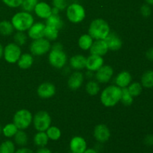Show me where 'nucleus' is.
<instances>
[{
  "label": "nucleus",
  "mask_w": 153,
  "mask_h": 153,
  "mask_svg": "<svg viewBox=\"0 0 153 153\" xmlns=\"http://www.w3.org/2000/svg\"><path fill=\"white\" fill-rule=\"evenodd\" d=\"M122 88L116 85L106 87L100 94V100L102 104L106 108H111L120 102Z\"/></svg>",
  "instance_id": "obj_1"
},
{
  "label": "nucleus",
  "mask_w": 153,
  "mask_h": 153,
  "mask_svg": "<svg viewBox=\"0 0 153 153\" xmlns=\"http://www.w3.org/2000/svg\"><path fill=\"white\" fill-rule=\"evenodd\" d=\"M111 32L110 26L105 19H96L90 24L88 34L94 40H104Z\"/></svg>",
  "instance_id": "obj_2"
},
{
  "label": "nucleus",
  "mask_w": 153,
  "mask_h": 153,
  "mask_svg": "<svg viewBox=\"0 0 153 153\" xmlns=\"http://www.w3.org/2000/svg\"><path fill=\"white\" fill-rule=\"evenodd\" d=\"M13 28L17 31H28L34 22V16L31 13L26 11H19L15 13L11 19Z\"/></svg>",
  "instance_id": "obj_3"
},
{
  "label": "nucleus",
  "mask_w": 153,
  "mask_h": 153,
  "mask_svg": "<svg viewBox=\"0 0 153 153\" xmlns=\"http://www.w3.org/2000/svg\"><path fill=\"white\" fill-rule=\"evenodd\" d=\"M49 52V62L51 66L57 69H62L66 65L67 56L61 43H55Z\"/></svg>",
  "instance_id": "obj_4"
},
{
  "label": "nucleus",
  "mask_w": 153,
  "mask_h": 153,
  "mask_svg": "<svg viewBox=\"0 0 153 153\" xmlns=\"http://www.w3.org/2000/svg\"><path fill=\"white\" fill-rule=\"evenodd\" d=\"M66 15L72 23H80L85 19L86 16L85 7L79 3H72L67 7Z\"/></svg>",
  "instance_id": "obj_5"
},
{
  "label": "nucleus",
  "mask_w": 153,
  "mask_h": 153,
  "mask_svg": "<svg viewBox=\"0 0 153 153\" xmlns=\"http://www.w3.org/2000/svg\"><path fill=\"white\" fill-rule=\"evenodd\" d=\"M33 116L27 109H20L15 113L13 123L19 130H25L32 123Z\"/></svg>",
  "instance_id": "obj_6"
},
{
  "label": "nucleus",
  "mask_w": 153,
  "mask_h": 153,
  "mask_svg": "<svg viewBox=\"0 0 153 153\" xmlns=\"http://www.w3.org/2000/svg\"><path fill=\"white\" fill-rule=\"evenodd\" d=\"M52 48L50 41L45 37L33 40L30 44V52L32 55L41 56L48 53Z\"/></svg>",
  "instance_id": "obj_7"
},
{
  "label": "nucleus",
  "mask_w": 153,
  "mask_h": 153,
  "mask_svg": "<svg viewBox=\"0 0 153 153\" xmlns=\"http://www.w3.org/2000/svg\"><path fill=\"white\" fill-rule=\"evenodd\" d=\"M33 125L37 131H46L52 123V119L49 113L45 111L37 112L33 117Z\"/></svg>",
  "instance_id": "obj_8"
},
{
  "label": "nucleus",
  "mask_w": 153,
  "mask_h": 153,
  "mask_svg": "<svg viewBox=\"0 0 153 153\" xmlns=\"http://www.w3.org/2000/svg\"><path fill=\"white\" fill-rule=\"evenodd\" d=\"M22 55L20 46L15 43H10L6 45L4 48L3 57L7 63L15 64L18 61Z\"/></svg>",
  "instance_id": "obj_9"
},
{
  "label": "nucleus",
  "mask_w": 153,
  "mask_h": 153,
  "mask_svg": "<svg viewBox=\"0 0 153 153\" xmlns=\"http://www.w3.org/2000/svg\"><path fill=\"white\" fill-rule=\"evenodd\" d=\"M113 75L114 70L111 66L103 65L96 72L95 78L99 83L105 84L111 79Z\"/></svg>",
  "instance_id": "obj_10"
},
{
  "label": "nucleus",
  "mask_w": 153,
  "mask_h": 153,
  "mask_svg": "<svg viewBox=\"0 0 153 153\" xmlns=\"http://www.w3.org/2000/svg\"><path fill=\"white\" fill-rule=\"evenodd\" d=\"M94 137L99 143H105L111 137L110 129L105 124H99L94 128Z\"/></svg>",
  "instance_id": "obj_11"
},
{
  "label": "nucleus",
  "mask_w": 153,
  "mask_h": 153,
  "mask_svg": "<svg viewBox=\"0 0 153 153\" xmlns=\"http://www.w3.org/2000/svg\"><path fill=\"white\" fill-rule=\"evenodd\" d=\"M56 92L55 85L50 82H43L37 88V95L43 99H49L53 97Z\"/></svg>",
  "instance_id": "obj_12"
},
{
  "label": "nucleus",
  "mask_w": 153,
  "mask_h": 153,
  "mask_svg": "<svg viewBox=\"0 0 153 153\" xmlns=\"http://www.w3.org/2000/svg\"><path fill=\"white\" fill-rule=\"evenodd\" d=\"M88 148L87 142L81 136H75L70 142V149L71 152L83 153Z\"/></svg>",
  "instance_id": "obj_13"
},
{
  "label": "nucleus",
  "mask_w": 153,
  "mask_h": 153,
  "mask_svg": "<svg viewBox=\"0 0 153 153\" xmlns=\"http://www.w3.org/2000/svg\"><path fill=\"white\" fill-rule=\"evenodd\" d=\"M46 24L41 22H34L28 30V36L32 40H37V39L44 37V31Z\"/></svg>",
  "instance_id": "obj_14"
},
{
  "label": "nucleus",
  "mask_w": 153,
  "mask_h": 153,
  "mask_svg": "<svg viewBox=\"0 0 153 153\" xmlns=\"http://www.w3.org/2000/svg\"><path fill=\"white\" fill-rule=\"evenodd\" d=\"M104 64V59L102 56L96 55H91L87 58L86 67L87 70L91 72H97Z\"/></svg>",
  "instance_id": "obj_15"
},
{
  "label": "nucleus",
  "mask_w": 153,
  "mask_h": 153,
  "mask_svg": "<svg viewBox=\"0 0 153 153\" xmlns=\"http://www.w3.org/2000/svg\"><path fill=\"white\" fill-rule=\"evenodd\" d=\"M104 40L107 43L108 48L109 50L117 51L120 49H121L123 46L122 40L115 32L111 31L108 35Z\"/></svg>",
  "instance_id": "obj_16"
},
{
  "label": "nucleus",
  "mask_w": 153,
  "mask_h": 153,
  "mask_svg": "<svg viewBox=\"0 0 153 153\" xmlns=\"http://www.w3.org/2000/svg\"><path fill=\"white\" fill-rule=\"evenodd\" d=\"M89 50L91 55L103 56L107 54L109 49L105 40H95Z\"/></svg>",
  "instance_id": "obj_17"
},
{
  "label": "nucleus",
  "mask_w": 153,
  "mask_h": 153,
  "mask_svg": "<svg viewBox=\"0 0 153 153\" xmlns=\"http://www.w3.org/2000/svg\"><path fill=\"white\" fill-rule=\"evenodd\" d=\"M34 11L39 18L46 19L52 15V7L45 1H38Z\"/></svg>",
  "instance_id": "obj_18"
},
{
  "label": "nucleus",
  "mask_w": 153,
  "mask_h": 153,
  "mask_svg": "<svg viewBox=\"0 0 153 153\" xmlns=\"http://www.w3.org/2000/svg\"><path fill=\"white\" fill-rule=\"evenodd\" d=\"M84 82V75L79 71H76L70 76L67 85L70 89L76 91L82 87Z\"/></svg>",
  "instance_id": "obj_19"
},
{
  "label": "nucleus",
  "mask_w": 153,
  "mask_h": 153,
  "mask_svg": "<svg viewBox=\"0 0 153 153\" xmlns=\"http://www.w3.org/2000/svg\"><path fill=\"white\" fill-rule=\"evenodd\" d=\"M115 85L120 88H127L131 82V76L128 71H122L115 78Z\"/></svg>",
  "instance_id": "obj_20"
},
{
  "label": "nucleus",
  "mask_w": 153,
  "mask_h": 153,
  "mask_svg": "<svg viewBox=\"0 0 153 153\" xmlns=\"http://www.w3.org/2000/svg\"><path fill=\"white\" fill-rule=\"evenodd\" d=\"M87 58L82 55H76L70 60V67L76 70H81L86 67Z\"/></svg>",
  "instance_id": "obj_21"
},
{
  "label": "nucleus",
  "mask_w": 153,
  "mask_h": 153,
  "mask_svg": "<svg viewBox=\"0 0 153 153\" xmlns=\"http://www.w3.org/2000/svg\"><path fill=\"white\" fill-rule=\"evenodd\" d=\"M34 63V58L32 55L29 53H23L17 61L18 67L22 70H27L32 66Z\"/></svg>",
  "instance_id": "obj_22"
},
{
  "label": "nucleus",
  "mask_w": 153,
  "mask_h": 153,
  "mask_svg": "<svg viewBox=\"0 0 153 153\" xmlns=\"http://www.w3.org/2000/svg\"><path fill=\"white\" fill-rule=\"evenodd\" d=\"M49 137L46 134V131H37L34 136V143L38 147H44L46 146L49 142Z\"/></svg>",
  "instance_id": "obj_23"
},
{
  "label": "nucleus",
  "mask_w": 153,
  "mask_h": 153,
  "mask_svg": "<svg viewBox=\"0 0 153 153\" xmlns=\"http://www.w3.org/2000/svg\"><path fill=\"white\" fill-rule=\"evenodd\" d=\"M46 25L55 27L57 29L60 30L63 28L64 24L59 14H52L46 19Z\"/></svg>",
  "instance_id": "obj_24"
},
{
  "label": "nucleus",
  "mask_w": 153,
  "mask_h": 153,
  "mask_svg": "<svg viewBox=\"0 0 153 153\" xmlns=\"http://www.w3.org/2000/svg\"><path fill=\"white\" fill-rule=\"evenodd\" d=\"M94 43V39L88 34H82L79 39V46L82 50H88Z\"/></svg>",
  "instance_id": "obj_25"
},
{
  "label": "nucleus",
  "mask_w": 153,
  "mask_h": 153,
  "mask_svg": "<svg viewBox=\"0 0 153 153\" xmlns=\"http://www.w3.org/2000/svg\"><path fill=\"white\" fill-rule=\"evenodd\" d=\"M14 142L16 145L19 146H25L28 142V134L24 131V130H18L14 136Z\"/></svg>",
  "instance_id": "obj_26"
},
{
  "label": "nucleus",
  "mask_w": 153,
  "mask_h": 153,
  "mask_svg": "<svg viewBox=\"0 0 153 153\" xmlns=\"http://www.w3.org/2000/svg\"><path fill=\"white\" fill-rule=\"evenodd\" d=\"M13 25L8 20H2L0 22V35L10 36L13 32Z\"/></svg>",
  "instance_id": "obj_27"
},
{
  "label": "nucleus",
  "mask_w": 153,
  "mask_h": 153,
  "mask_svg": "<svg viewBox=\"0 0 153 153\" xmlns=\"http://www.w3.org/2000/svg\"><path fill=\"white\" fill-rule=\"evenodd\" d=\"M142 86L146 88H153V70H147L141 77Z\"/></svg>",
  "instance_id": "obj_28"
},
{
  "label": "nucleus",
  "mask_w": 153,
  "mask_h": 153,
  "mask_svg": "<svg viewBox=\"0 0 153 153\" xmlns=\"http://www.w3.org/2000/svg\"><path fill=\"white\" fill-rule=\"evenodd\" d=\"M59 30L57 29L55 27L46 25L44 31V37L49 40V41L55 40L58 37Z\"/></svg>",
  "instance_id": "obj_29"
},
{
  "label": "nucleus",
  "mask_w": 153,
  "mask_h": 153,
  "mask_svg": "<svg viewBox=\"0 0 153 153\" xmlns=\"http://www.w3.org/2000/svg\"><path fill=\"white\" fill-rule=\"evenodd\" d=\"M85 90H86V92L90 96L97 95L100 91V85H99V82L94 80L90 81L87 83Z\"/></svg>",
  "instance_id": "obj_30"
},
{
  "label": "nucleus",
  "mask_w": 153,
  "mask_h": 153,
  "mask_svg": "<svg viewBox=\"0 0 153 153\" xmlns=\"http://www.w3.org/2000/svg\"><path fill=\"white\" fill-rule=\"evenodd\" d=\"M18 130L19 129L13 123H7L2 128V132L1 133H2L4 137H7V138H10V137H13L16 134Z\"/></svg>",
  "instance_id": "obj_31"
},
{
  "label": "nucleus",
  "mask_w": 153,
  "mask_h": 153,
  "mask_svg": "<svg viewBox=\"0 0 153 153\" xmlns=\"http://www.w3.org/2000/svg\"><path fill=\"white\" fill-rule=\"evenodd\" d=\"M46 133L49 140H54V141L60 139L61 136V130L57 126H50L46 131Z\"/></svg>",
  "instance_id": "obj_32"
},
{
  "label": "nucleus",
  "mask_w": 153,
  "mask_h": 153,
  "mask_svg": "<svg viewBox=\"0 0 153 153\" xmlns=\"http://www.w3.org/2000/svg\"><path fill=\"white\" fill-rule=\"evenodd\" d=\"M15 151V143L11 140H5L0 144V153H14Z\"/></svg>",
  "instance_id": "obj_33"
},
{
  "label": "nucleus",
  "mask_w": 153,
  "mask_h": 153,
  "mask_svg": "<svg viewBox=\"0 0 153 153\" xmlns=\"http://www.w3.org/2000/svg\"><path fill=\"white\" fill-rule=\"evenodd\" d=\"M127 88H128L130 94L133 97L140 96L143 91V86H142L141 83H139V82H132L127 87Z\"/></svg>",
  "instance_id": "obj_34"
},
{
  "label": "nucleus",
  "mask_w": 153,
  "mask_h": 153,
  "mask_svg": "<svg viewBox=\"0 0 153 153\" xmlns=\"http://www.w3.org/2000/svg\"><path fill=\"white\" fill-rule=\"evenodd\" d=\"M134 97L130 94L128 88H122V94H121L120 102L126 106H130L133 103Z\"/></svg>",
  "instance_id": "obj_35"
},
{
  "label": "nucleus",
  "mask_w": 153,
  "mask_h": 153,
  "mask_svg": "<svg viewBox=\"0 0 153 153\" xmlns=\"http://www.w3.org/2000/svg\"><path fill=\"white\" fill-rule=\"evenodd\" d=\"M38 2V0H23L20 7L23 11L31 12L34 11L36 4Z\"/></svg>",
  "instance_id": "obj_36"
},
{
  "label": "nucleus",
  "mask_w": 153,
  "mask_h": 153,
  "mask_svg": "<svg viewBox=\"0 0 153 153\" xmlns=\"http://www.w3.org/2000/svg\"><path fill=\"white\" fill-rule=\"evenodd\" d=\"M27 38H28V36L23 31H17L13 36L14 43L19 46H23L26 43Z\"/></svg>",
  "instance_id": "obj_37"
},
{
  "label": "nucleus",
  "mask_w": 153,
  "mask_h": 153,
  "mask_svg": "<svg viewBox=\"0 0 153 153\" xmlns=\"http://www.w3.org/2000/svg\"><path fill=\"white\" fill-rule=\"evenodd\" d=\"M52 4L53 7L58 8L60 11L64 10L67 7V3L66 0H52Z\"/></svg>",
  "instance_id": "obj_38"
},
{
  "label": "nucleus",
  "mask_w": 153,
  "mask_h": 153,
  "mask_svg": "<svg viewBox=\"0 0 153 153\" xmlns=\"http://www.w3.org/2000/svg\"><path fill=\"white\" fill-rule=\"evenodd\" d=\"M23 0H2L3 3L7 7L16 8L20 7Z\"/></svg>",
  "instance_id": "obj_39"
},
{
  "label": "nucleus",
  "mask_w": 153,
  "mask_h": 153,
  "mask_svg": "<svg viewBox=\"0 0 153 153\" xmlns=\"http://www.w3.org/2000/svg\"><path fill=\"white\" fill-rule=\"evenodd\" d=\"M140 13L142 16L144 17H149L152 13V10H151L149 4H143L140 7Z\"/></svg>",
  "instance_id": "obj_40"
},
{
  "label": "nucleus",
  "mask_w": 153,
  "mask_h": 153,
  "mask_svg": "<svg viewBox=\"0 0 153 153\" xmlns=\"http://www.w3.org/2000/svg\"><path fill=\"white\" fill-rule=\"evenodd\" d=\"M144 143L146 146H153V134H148L144 138Z\"/></svg>",
  "instance_id": "obj_41"
},
{
  "label": "nucleus",
  "mask_w": 153,
  "mask_h": 153,
  "mask_svg": "<svg viewBox=\"0 0 153 153\" xmlns=\"http://www.w3.org/2000/svg\"><path fill=\"white\" fill-rule=\"evenodd\" d=\"M14 153H34V152H33L31 149H29V148L25 147V146H22V147L19 148V149H16Z\"/></svg>",
  "instance_id": "obj_42"
},
{
  "label": "nucleus",
  "mask_w": 153,
  "mask_h": 153,
  "mask_svg": "<svg viewBox=\"0 0 153 153\" xmlns=\"http://www.w3.org/2000/svg\"><path fill=\"white\" fill-rule=\"evenodd\" d=\"M36 153H52V151L49 149V148L46 147H40L37 150Z\"/></svg>",
  "instance_id": "obj_43"
},
{
  "label": "nucleus",
  "mask_w": 153,
  "mask_h": 153,
  "mask_svg": "<svg viewBox=\"0 0 153 153\" xmlns=\"http://www.w3.org/2000/svg\"><path fill=\"white\" fill-rule=\"evenodd\" d=\"M146 56L148 60L153 61V48L148 49L147 52H146Z\"/></svg>",
  "instance_id": "obj_44"
},
{
  "label": "nucleus",
  "mask_w": 153,
  "mask_h": 153,
  "mask_svg": "<svg viewBox=\"0 0 153 153\" xmlns=\"http://www.w3.org/2000/svg\"><path fill=\"white\" fill-rule=\"evenodd\" d=\"M83 153H98L97 149H93V148H87L86 150Z\"/></svg>",
  "instance_id": "obj_45"
},
{
  "label": "nucleus",
  "mask_w": 153,
  "mask_h": 153,
  "mask_svg": "<svg viewBox=\"0 0 153 153\" xmlns=\"http://www.w3.org/2000/svg\"><path fill=\"white\" fill-rule=\"evenodd\" d=\"M60 10L55 7H52V14H59Z\"/></svg>",
  "instance_id": "obj_46"
},
{
  "label": "nucleus",
  "mask_w": 153,
  "mask_h": 153,
  "mask_svg": "<svg viewBox=\"0 0 153 153\" xmlns=\"http://www.w3.org/2000/svg\"><path fill=\"white\" fill-rule=\"evenodd\" d=\"M3 52H4V47H3V46L0 43V59L3 56Z\"/></svg>",
  "instance_id": "obj_47"
},
{
  "label": "nucleus",
  "mask_w": 153,
  "mask_h": 153,
  "mask_svg": "<svg viewBox=\"0 0 153 153\" xmlns=\"http://www.w3.org/2000/svg\"><path fill=\"white\" fill-rule=\"evenodd\" d=\"M145 1L149 5H153V0H145Z\"/></svg>",
  "instance_id": "obj_48"
},
{
  "label": "nucleus",
  "mask_w": 153,
  "mask_h": 153,
  "mask_svg": "<svg viewBox=\"0 0 153 153\" xmlns=\"http://www.w3.org/2000/svg\"><path fill=\"white\" fill-rule=\"evenodd\" d=\"M1 132H2V128H1V126H0V134H1Z\"/></svg>",
  "instance_id": "obj_49"
},
{
  "label": "nucleus",
  "mask_w": 153,
  "mask_h": 153,
  "mask_svg": "<svg viewBox=\"0 0 153 153\" xmlns=\"http://www.w3.org/2000/svg\"><path fill=\"white\" fill-rule=\"evenodd\" d=\"M54 153H59V152H54Z\"/></svg>",
  "instance_id": "obj_50"
},
{
  "label": "nucleus",
  "mask_w": 153,
  "mask_h": 153,
  "mask_svg": "<svg viewBox=\"0 0 153 153\" xmlns=\"http://www.w3.org/2000/svg\"><path fill=\"white\" fill-rule=\"evenodd\" d=\"M71 153H73V152H71Z\"/></svg>",
  "instance_id": "obj_51"
}]
</instances>
